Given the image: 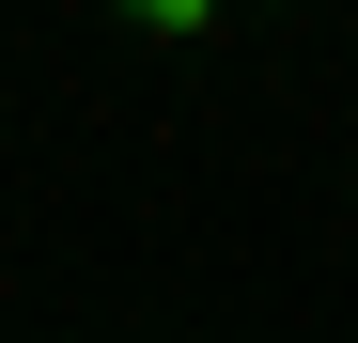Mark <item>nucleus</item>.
<instances>
[{
    "label": "nucleus",
    "instance_id": "f257e3e1",
    "mask_svg": "<svg viewBox=\"0 0 358 343\" xmlns=\"http://www.w3.org/2000/svg\"><path fill=\"white\" fill-rule=\"evenodd\" d=\"M125 16H141V31H203L218 0H125Z\"/></svg>",
    "mask_w": 358,
    "mask_h": 343
},
{
    "label": "nucleus",
    "instance_id": "f03ea898",
    "mask_svg": "<svg viewBox=\"0 0 358 343\" xmlns=\"http://www.w3.org/2000/svg\"><path fill=\"white\" fill-rule=\"evenodd\" d=\"M265 16H296V0H265Z\"/></svg>",
    "mask_w": 358,
    "mask_h": 343
}]
</instances>
